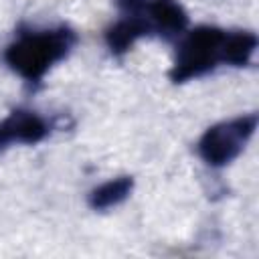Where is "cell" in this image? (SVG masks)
I'll use <instances>...</instances> for the list:
<instances>
[{"label":"cell","instance_id":"obj_6","mask_svg":"<svg viewBox=\"0 0 259 259\" xmlns=\"http://www.w3.org/2000/svg\"><path fill=\"white\" fill-rule=\"evenodd\" d=\"M150 28L152 26H150V22L146 18H142V12L140 14H130V18L113 24L107 30L105 38H107V45H109V49L113 53H123L134 45V40L138 36L146 34Z\"/></svg>","mask_w":259,"mask_h":259},{"label":"cell","instance_id":"obj_3","mask_svg":"<svg viewBox=\"0 0 259 259\" xmlns=\"http://www.w3.org/2000/svg\"><path fill=\"white\" fill-rule=\"evenodd\" d=\"M255 125H257L255 115H247V117H239L233 121L212 125L200 138V144H198L200 156L212 166H225L233 162L245 148Z\"/></svg>","mask_w":259,"mask_h":259},{"label":"cell","instance_id":"obj_7","mask_svg":"<svg viewBox=\"0 0 259 259\" xmlns=\"http://www.w3.org/2000/svg\"><path fill=\"white\" fill-rule=\"evenodd\" d=\"M257 47V36L253 32H231L225 34L221 63L231 65H247L253 51Z\"/></svg>","mask_w":259,"mask_h":259},{"label":"cell","instance_id":"obj_2","mask_svg":"<svg viewBox=\"0 0 259 259\" xmlns=\"http://www.w3.org/2000/svg\"><path fill=\"white\" fill-rule=\"evenodd\" d=\"M225 34L227 32H223L214 26L194 28L178 49L176 63L170 71L172 81L182 83L186 79H192V77L206 73L217 63H221Z\"/></svg>","mask_w":259,"mask_h":259},{"label":"cell","instance_id":"obj_5","mask_svg":"<svg viewBox=\"0 0 259 259\" xmlns=\"http://www.w3.org/2000/svg\"><path fill=\"white\" fill-rule=\"evenodd\" d=\"M148 12V22L150 26L158 28L164 34H176L182 32L188 16L184 8L176 0H152L144 8Z\"/></svg>","mask_w":259,"mask_h":259},{"label":"cell","instance_id":"obj_4","mask_svg":"<svg viewBox=\"0 0 259 259\" xmlns=\"http://www.w3.org/2000/svg\"><path fill=\"white\" fill-rule=\"evenodd\" d=\"M47 136V123L30 111H14L0 123V148L8 142L34 144Z\"/></svg>","mask_w":259,"mask_h":259},{"label":"cell","instance_id":"obj_1","mask_svg":"<svg viewBox=\"0 0 259 259\" xmlns=\"http://www.w3.org/2000/svg\"><path fill=\"white\" fill-rule=\"evenodd\" d=\"M71 45L73 34L65 28L24 34L6 49L4 59L20 77L28 81H38L51 65H55L69 53Z\"/></svg>","mask_w":259,"mask_h":259},{"label":"cell","instance_id":"obj_8","mask_svg":"<svg viewBox=\"0 0 259 259\" xmlns=\"http://www.w3.org/2000/svg\"><path fill=\"white\" fill-rule=\"evenodd\" d=\"M132 186H134V182H132V178H127V176H121V178L109 180V182L101 184L99 188H95V190L91 192L89 202H91V206H93V208H99V210L109 208V206H113V204L121 202V200L130 194Z\"/></svg>","mask_w":259,"mask_h":259}]
</instances>
